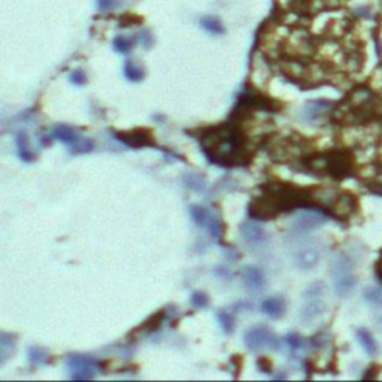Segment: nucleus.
Returning a JSON list of instances; mask_svg holds the SVG:
<instances>
[{"instance_id":"obj_33","label":"nucleus","mask_w":382,"mask_h":382,"mask_svg":"<svg viewBox=\"0 0 382 382\" xmlns=\"http://www.w3.org/2000/svg\"><path fill=\"white\" fill-rule=\"evenodd\" d=\"M258 367H260L263 372L269 373V372L272 370V363H270L267 358H260V360H258Z\"/></svg>"},{"instance_id":"obj_3","label":"nucleus","mask_w":382,"mask_h":382,"mask_svg":"<svg viewBox=\"0 0 382 382\" xmlns=\"http://www.w3.org/2000/svg\"><path fill=\"white\" fill-rule=\"evenodd\" d=\"M301 165L306 168L309 173L327 175L335 179H343L351 173L352 163L346 151L333 149L324 154H315L304 159Z\"/></svg>"},{"instance_id":"obj_2","label":"nucleus","mask_w":382,"mask_h":382,"mask_svg":"<svg viewBox=\"0 0 382 382\" xmlns=\"http://www.w3.org/2000/svg\"><path fill=\"white\" fill-rule=\"evenodd\" d=\"M261 194L250 202V216L260 221H269L284 212L297 208H318V190L301 188L290 182L270 181L261 185Z\"/></svg>"},{"instance_id":"obj_21","label":"nucleus","mask_w":382,"mask_h":382,"mask_svg":"<svg viewBox=\"0 0 382 382\" xmlns=\"http://www.w3.org/2000/svg\"><path fill=\"white\" fill-rule=\"evenodd\" d=\"M363 297L372 306H382V290L373 285H367L363 291Z\"/></svg>"},{"instance_id":"obj_4","label":"nucleus","mask_w":382,"mask_h":382,"mask_svg":"<svg viewBox=\"0 0 382 382\" xmlns=\"http://www.w3.org/2000/svg\"><path fill=\"white\" fill-rule=\"evenodd\" d=\"M330 275L336 294L339 297H346L357 282L354 257L348 253H339L332 261Z\"/></svg>"},{"instance_id":"obj_35","label":"nucleus","mask_w":382,"mask_h":382,"mask_svg":"<svg viewBox=\"0 0 382 382\" xmlns=\"http://www.w3.org/2000/svg\"><path fill=\"white\" fill-rule=\"evenodd\" d=\"M375 270H376L378 278L382 281V255H381V258L378 260V263H376V266H375Z\"/></svg>"},{"instance_id":"obj_27","label":"nucleus","mask_w":382,"mask_h":382,"mask_svg":"<svg viewBox=\"0 0 382 382\" xmlns=\"http://www.w3.org/2000/svg\"><path fill=\"white\" fill-rule=\"evenodd\" d=\"M165 315H166V312L165 311H160L159 314H154L152 315L148 321H145L137 330H143V332H152V330H156V329H159L160 327V324L163 323V320H165Z\"/></svg>"},{"instance_id":"obj_29","label":"nucleus","mask_w":382,"mask_h":382,"mask_svg":"<svg viewBox=\"0 0 382 382\" xmlns=\"http://www.w3.org/2000/svg\"><path fill=\"white\" fill-rule=\"evenodd\" d=\"M191 304H193L194 308H199V309L208 308L209 298H208V296H206L205 293H202V291H194V293L191 294Z\"/></svg>"},{"instance_id":"obj_8","label":"nucleus","mask_w":382,"mask_h":382,"mask_svg":"<svg viewBox=\"0 0 382 382\" xmlns=\"http://www.w3.org/2000/svg\"><path fill=\"white\" fill-rule=\"evenodd\" d=\"M114 136L121 140L124 145L131 148H143V146H157V140L149 128H134L127 131H115Z\"/></svg>"},{"instance_id":"obj_17","label":"nucleus","mask_w":382,"mask_h":382,"mask_svg":"<svg viewBox=\"0 0 382 382\" xmlns=\"http://www.w3.org/2000/svg\"><path fill=\"white\" fill-rule=\"evenodd\" d=\"M15 143H17V149H18V154H20V159L30 163L35 160V156L33 152L30 151V146H29V136L26 131H17L15 133Z\"/></svg>"},{"instance_id":"obj_28","label":"nucleus","mask_w":382,"mask_h":382,"mask_svg":"<svg viewBox=\"0 0 382 382\" xmlns=\"http://www.w3.org/2000/svg\"><path fill=\"white\" fill-rule=\"evenodd\" d=\"M131 45H133V43H131V41H130L128 38L123 36V35H120V36H117V38L114 39V48H115V51H117V52L126 54V52H128V51H130Z\"/></svg>"},{"instance_id":"obj_20","label":"nucleus","mask_w":382,"mask_h":382,"mask_svg":"<svg viewBox=\"0 0 382 382\" xmlns=\"http://www.w3.org/2000/svg\"><path fill=\"white\" fill-rule=\"evenodd\" d=\"M357 339H358V342L361 343V346L364 348V351L367 354H370V355L376 354V351H378L376 342L367 330H358L357 332Z\"/></svg>"},{"instance_id":"obj_14","label":"nucleus","mask_w":382,"mask_h":382,"mask_svg":"<svg viewBox=\"0 0 382 382\" xmlns=\"http://www.w3.org/2000/svg\"><path fill=\"white\" fill-rule=\"evenodd\" d=\"M241 278H242V282L245 284V287L253 291L260 290L264 285V276H263L261 270L255 266L244 267L241 272Z\"/></svg>"},{"instance_id":"obj_23","label":"nucleus","mask_w":382,"mask_h":382,"mask_svg":"<svg viewBox=\"0 0 382 382\" xmlns=\"http://www.w3.org/2000/svg\"><path fill=\"white\" fill-rule=\"evenodd\" d=\"M190 213H191L193 221L196 224H199V225H203V227H206V224H208V221H209V218L212 215L209 212V209H206L203 206H197V205L190 208Z\"/></svg>"},{"instance_id":"obj_5","label":"nucleus","mask_w":382,"mask_h":382,"mask_svg":"<svg viewBox=\"0 0 382 382\" xmlns=\"http://www.w3.org/2000/svg\"><path fill=\"white\" fill-rule=\"evenodd\" d=\"M326 296V284L321 281L312 282L303 294V304L300 309V320L303 323H314L318 320L327 309V304L324 300Z\"/></svg>"},{"instance_id":"obj_7","label":"nucleus","mask_w":382,"mask_h":382,"mask_svg":"<svg viewBox=\"0 0 382 382\" xmlns=\"http://www.w3.org/2000/svg\"><path fill=\"white\" fill-rule=\"evenodd\" d=\"M245 345L251 351H261V349H275L279 346V342L275 333L266 326H255L245 332Z\"/></svg>"},{"instance_id":"obj_32","label":"nucleus","mask_w":382,"mask_h":382,"mask_svg":"<svg viewBox=\"0 0 382 382\" xmlns=\"http://www.w3.org/2000/svg\"><path fill=\"white\" fill-rule=\"evenodd\" d=\"M117 5V0H97V6L100 11H111Z\"/></svg>"},{"instance_id":"obj_16","label":"nucleus","mask_w":382,"mask_h":382,"mask_svg":"<svg viewBox=\"0 0 382 382\" xmlns=\"http://www.w3.org/2000/svg\"><path fill=\"white\" fill-rule=\"evenodd\" d=\"M52 136L58 140H61L63 143H66L67 146H72L73 143H76L81 136L80 133L76 131L75 128L69 127V126H57L54 130H52Z\"/></svg>"},{"instance_id":"obj_10","label":"nucleus","mask_w":382,"mask_h":382,"mask_svg":"<svg viewBox=\"0 0 382 382\" xmlns=\"http://www.w3.org/2000/svg\"><path fill=\"white\" fill-rule=\"evenodd\" d=\"M320 258H321V251L314 244H308V245L298 248L294 254V261H296L297 267L301 270H309V269L315 267L318 264Z\"/></svg>"},{"instance_id":"obj_19","label":"nucleus","mask_w":382,"mask_h":382,"mask_svg":"<svg viewBox=\"0 0 382 382\" xmlns=\"http://www.w3.org/2000/svg\"><path fill=\"white\" fill-rule=\"evenodd\" d=\"M27 358L30 364L39 367V366H45L49 361V354L39 346H32L27 351Z\"/></svg>"},{"instance_id":"obj_34","label":"nucleus","mask_w":382,"mask_h":382,"mask_svg":"<svg viewBox=\"0 0 382 382\" xmlns=\"http://www.w3.org/2000/svg\"><path fill=\"white\" fill-rule=\"evenodd\" d=\"M139 38H140V42L143 43V46H149V45L152 43V38H151L149 33H146V32H142Z\"/></svg>"},{"instance_id":"obj_1","label":"nucleus","mask_w":382,"mask_h":382,"mask_svg":"<svg viewBox=\"0 0 382 382\" xmlns=\"http://www.w3.org/2000/svg\"><path fill=\"white\" fill-rule=\"evenodd\" d=\"M194 136L200 142L205 157L213 165L233 169L253 162L254 148L247 133L235 121L203 128Z\"/></svg>"},{"instance_id":"obj_25","label":"nucleus","mask_w":382,"mask_h":382,"mask_svg":"<svg viewBox=\"0 0 382 382\" xmlns=\"http://www.w3.org/2000/svg\"><path fill=\"white\" fill-rule=\"evenodd\" d=\"M216 318H218V323L221 326V329L227 333V335H232L235 332V318L230 312L227 311H221L216 314Z\"/></svg>"},{"instance_id":"obj_9","label":"nucleus","mask_w":382,"mask_h":382,"mask_svg":"<svg viewBox=\"0 0 382 382\" xmlns=\"http://www.w3.org/2000/svg\"><path fill=\"white\" fill-rule=\"evenodd\" d=\"M324 221H326V218L318 212H301L293 219L291 228H293V232L303 235V233H308V232L314 230V228L320 227Z\"/></svg>"},{"instance_id":"obj_6","label":"nucleus","mask_w":382,"mask_h":382,"mask_svg":"<svg viewBox=\"0 0 382 382\" xmlns=\"http://www.w3.org/2000/svg\"><path fill=\"white\" fill-rule=\"evenodd\" d=\"M66 366L70 372V378L72 379H78V381H88L93 379L97 375L99 370V361L87 357V355H80V354H73L67 358Z\"/></svg>"},{"instance_id":"obj_26","label":"nucleus","mask_w":382,"mask_h":382,"mask_svg":"<svg viewBox=\"0 0 382 382\" xmlns=\"http://www.w3.org/2000/svg\"><path fill=\"white\" fill-rule=\"evenodd\" d=\"M124 75H126V78L131 83H139V81L143 80V70L139 66H136L133 61H127L124 64Z\"/></svg>"},{"instance_id":"obj_12","label":"nucleus","mask_w":382,"mask_h":382,"mask_svg":"<svg viewBox=\"0 0 382 382\" xmlns=\"http://www.w3.org/2000/svg\"><path fill=\"white\" fill-rule=\"evenodd\" d=\"M241 236L250 247H261L267 241L264 228L255 222H244L241 225Z\"/></svg>"},{"instance_id":"obj_30","label":"nucleus","mask_w":382,"mask_h":382,"mask_svg":"<svg viewBox=\"0 0 382 382\" xmlns=\"http://www.w3.org/2000/svg\"><path fill=\"white\" fill-rule=\"evenodd\" d=\"M287 343H288L290 348L294 349V351H300V349H303V346H304V340H303L298 335H296V333H290V335L287 336Z\"/></svg>"},{"instance_id":"obj_15","label":"nucleus","mask_w":382,"mask_h":382,"mask_svg":"<svg viewBox=\"0 0 382 382\" xmlns=\"http://www.w3.org/2000/svg\"><path fill=\"white\" fill-rule=\"evenodd\" d=\"M261 311L267 317H270L273 320H279L284 317V314L287 311V304L282 297H267L261 303Z\"/></svg>"},{"instance_id":"obj_11","label":"nucleus","mask_w":382,"mask_h":382,"mask_svg":"<svg viewBox=\"0 0 382 382\" xmlns=\"http://www.w3.org/2000/svg\"><path fill=\"white\" fill-rule=\"evenodd\" d=\"M332 111V103L326 100H314L306 103V106L303 108V117L308 123L312 124H320L326 121L329 112Z\"/></svg>"},{"instance_id":"obj_31","label":"nucleus","mask_w":382,"mask_h":382,"mask_svg":"<svg viewBox=\"0 0 382 382\" xmlns=\"http://www.w3.org/2000/svg\"><path fill=\"white\" fill-rule=\"evenodd\" d=\"M70 81L75 84V85H83L85 84L87 78H85V73L83 70H75L70 73Z\"/></svg>"},{"instance_id":"obj_24","label":"nucleus","mask_w":382,"mask_h":382,"mask_svg":"<svg viewBox=\"0 0 382 382\" xmlns=\"http://www.w3.org/2000/svg\"><path fill=\"white\" fill-rule=\"evenodd\" d=\"M93 149H94V143L87 137H81L76 143L69 146L70 154H87V152H91Z\"/></svg>"},{"instance_id":"obj_13","label":"nucleus","mask_w":382,"mask_h":382,"mask_svg":"<svg viewBox=\"0 0 382 382\" xmlns=\"http://www.w3.org/2000/svg\"><path fill=\"white\" fill-rule=\"evenodd\" d=\"M329 211L336 215V216H342L346 218L349 216L354 211H355V199L349 194H339L335 196L332 200V205L329 208Z\"/></svg>"},{"instance_id":"obj_18","label":"nucleus","mask_w":382,"mask_h":382,"mask_svg":"<svg viewBox=\"0 0 382 382\" xmlns=\"http://www.w3.org/2000/svg\"><path fill=\"white\" fill-rule=\"evenodd\" d=\"M182 184H184L188 190L196 191V193H202V191H205V188H206V181H205V178L200 176V175H197V173H185V175L182 176Z\"/></svg>"},{"instance_id":"obj_22","label":"nucleus","mask_w":382,"mask_h":382,"mask_svg":"<svg viewBox=\"0 0 382 382\" xmlns=\"http://www.w3.org/2000/svg\"><path fill=\"white\" fill-rule=\"evenodd\" d=\"M200 24L205 30H208L209 33L212 35H222L224 33V27H222V23L219 21V18L216 17H212V15H208V17H203L200 20Z\"/></svg>"}]
</instances>
